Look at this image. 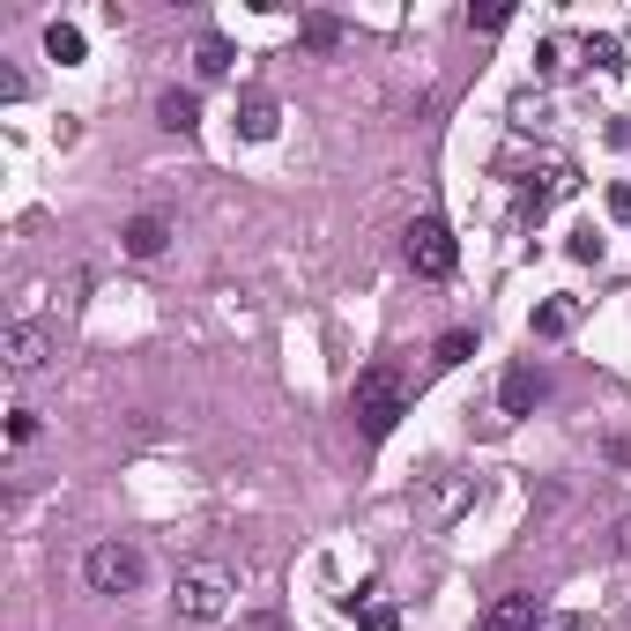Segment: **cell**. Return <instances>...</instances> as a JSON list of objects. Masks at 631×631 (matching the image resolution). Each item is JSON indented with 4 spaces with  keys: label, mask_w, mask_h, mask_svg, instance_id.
<instances>
[{
    "label": "cell",
    "mask_w": 631,
    "mask_h": 631,
    "mask_svg": "<svg viewBox=\"0 0 631 631\" xmlns=\"http://www.w3.org/2000/svg\"><path fill=\"white\" fill-rule=\"evenodd\" d=\"M194 68L208 74V82H216V74H231V45H223V38H201V45H194Z\"/></svg>",
    "instance_id": "9a60e30c"
},
{
    "label": "cell",
    "mask_w": 631,
    "mask_h": 631,
    "mask_svg": "<svg viewBox=\"0 0 631 631\" xmlns=\"http://www.w3.org/2000/svg\"><path fill=\"white\" fill-rule=\"evenodd\" d=\"M120 245L134 253V261H156V253L171 245V223H164V216H134V223L120 231Z\"/></svg>",
    "instance_id": "ba28073f"
},
{
    "label": "cell",
    "mask_w": 631,
    "mask_h": 631,
    "mask_svg": "<svg viewBox=\"0 0 631 631\" xmlns=\"http://www.w3.org/2000/svg\"><path fill=\"white\" fill-rule=\"evenodd\" d=\"M0 357H8V372H16V379H30V372H45V357H52V335L38 327V319H16V327L0 335Z\"/></svg>",
    "instance_id": "5b68a950"
},
{
    "label": "cell",
    "mask_w": 631,
    "mask_h": 631,
    "mask_svg": "<svg viewBox=\"0 0 631 631\" xmlns=\"http://www.w3.org/2000/svg\"><path fill=\"white\" fill-rule=\"evenodd\" d=\"M572 261H602V238L594 231H572Z\"/></svg>",
    "instance_id": "ffe728a7"
},
{
    "label": "cell",
    "mask_w": 631,
    "mask_h": 631,
    "mask_svg": "<svg viewBox=\"0 0 631 631\" xmlns=\"http://www.w3.org/2000/svg\"><path fill=\"white\" fill-rule=\"evenodd\" d=\"M542 394H550V379H542V372H535V365H512L506 387H498V409H506V416H528Z\"/></svg>",
    "instance_id": "52a82bcc"
},
{
    "label": "cell",
    "mask_w": 631,
    "mask_h": 631,
    "mask_svg": "<svg viewBox=\"0 0 631 631\" xmlns=\"http://www.w3.org/2000/svg\"><path fill=\"white\" fill-rule=\"evenodd\" d=\"M45 60L74 68V60H82V30H74V23H52V30H45Z\"/></svg>",
    "instance_id": "4fadbf2b"
},
{
    "label": "cell",
    "mask_w": 631,
    "mask_h": 631,
    "mask_svg": "<svg viewBox=\"0 0 631 631\" xmlns=\"http://www.w3.org/2000/svg\"><path fill=\"white\" fill-rule=\"evenodd\" d=\"M297 45H305V52H335L342 45V23H335V16H305V23H297Z\"/></svg>",
    "instance_id": "8fae6325"
},
{
    "label": "cell",
    "mask_w": 631,
    "mask_h": 631,
    "mask_svg": "<svg viewBox=\"0 0 631 631\" xmlns=\"http://www.w3.org/2000/svg\"><path fill=\"white\" fill-rule=\"evenodd\" d=\"M609 216H617V223L631 216V186H609Z\"/></svg>",
    "instance_id": "44dd1931"
},
{
    "label": "cell",
    "mask_w": 631,
    "mask_h": 631,
    "mask_svg": "<svg viewBox=\"0 0 631 631\" xmlns=\"http://www.w3.org/2000/svg\"><path fill=\"white\" fill-rule=\"evenodd\" d=\"M275 126H283V104L275 98H245L238 104V134L245 142H275Z\"/></svg>",
    "instance_id": "9c48e42d"
},
{
    "label": "cell",
    "mask_w": 631,
    "mask_h": 631,
    "mask_svg": "<svg viewBox=\"0 0 631 631\" xmlns=\"http://www.w3.org/2000/svg\"><path fill=\"white\" fill-rule=\"evenodd\" d=\"M349 416H357V431L365 438H387L401 416H409V387H401V372L372 365L357 372V387H349Z\"/></svg>",
    "instance_id": "6da1fadb"
},
{
    "label": "cell",
    "mask_w": 631,
    "mask_h": 631,
    "mask_svg": "<svg viewBox=\"0 0 631 631\" xmlns=\"http://www.w3.org/2000/svg\"><path fill=\"white\" fill-rule=\"evenodd\" d=\"M476 631H542V602H535V594H498V602L476 617Z\"/></svg>",
    "instance_id": "8992f818"
},
{
    "label": "cell",
    "mask_w": 631,
    "mask_h": 631,
    "mask_svg": "<svg viewBox=\"0 0 631 631\" xmlns=\"http://www.w3.org/2000/svg\"><path fill=\"white\" fill-rule=\"evenodd\" d=\"M357 631H401V617H394V609H365V617H357Z\"/></svg>",
    "instance_id": "d6986e66"
},
{
    "label": "cell",
    "mask_w": 631,
    "mask_h": 631,
    "mask_svg": "<svg viewBox=\"0 0 631 631\" xmlns=\"http://www.w3.org/2000/svg\"><path fill=\"white\" fill-rule=\"evenodd\" d=\"M572 319H580V305H572V297H558V305H535V335H572Z\"/></svg>",
    "instance_id": "5bb4252c"
},
{
    "label": "cell",
    "mask_w": 631,
    "mask_h": 631,
    "mask_svg": "<svg viewBox=\"0 0 631 631\" xmlns=\"http://www.w3.org/2000/svg\"><path fill=\"white\" fill-rule=\"evenodd\" d=\"M617 558H631V520H617Z\"/></svg>",
    "instance_id": "7402d4cb"
},
{
    "label": "cell",
    "mask_w": 631,
    "mask_h": 631,
    "mask_svg": "<svg viewBox=\"0 0 631 631\" xmlns=\"http://www.w3.org/2000/svg\"><path fill=\"white\" fill-rule=\"evenodd\" d=\"M512 8H468V30H506Z\"/></svg>",
    "instance_id": "ac0fdd59"
},
{
    "label": "cell",
    "mask_w": 631,
    "mask_h": 631,
    "mask_svg": "<svg viewBox=\"0 0 631 631\" xmlns=\"http://www.w3.org/2000/svg\"><path fill=\"white\" fill-rule=\"evenodd\" d=\"M587 60H594V68H617V60H624V38H594Z\"/></svg>",
    "instance_id": "e0dca14e"
},
{
    "label": "cell",
    "mask_w": 631,
    "mask_h": 631,
    "mask_svg": "<svg viewBox=\"0 0 631 631\" xmlns=\"http://www.w3.org/2000/svg\"><path fill=\"white\" fill-rule=\"evenodd\" d=\"M179 609H186L194 624H216L223 609H231V572H223V564H186V572H179Z\"/></svg>",
    "instance_id": "277c9868"
},
{
    "label": "cell",
    "mask_w": 631,
    "mask_h": 631,
    "mask_svg": "<svg viewBox=\"0 0 631 631\" xmlns=\"http://www.w3.org/2000/svg\"><path fill=\"white\" fill-rule=\"evenodd\" d=\"M156 120H164L171 134H194L201 126V98L194 90H164V98H156Z\"/></svg>",
    "instance_id": "30bf717a"
},
{
    "label": "cell",
    "mask_w": 631,
    "mask_h": 631,
    "mask_svg": "<svg viewBox=\"0 0 631 631\" xmlns=\"http://www.w3.org/2000/svg\"><path fill=\"white\" fill-rule=\"evenodd\" d=\"M401 253H409V267L424 275V283H446V275H454V261H461V245H454V231H446L438 216H416L409 238H401Z\"/></svg>",
    "instance_id": "3957f363"
},
{
    "label": "cell",
    "mask_w": 631,
    "mask_h": 631,
    "mask_svg": "<svg viewBox=\"0 0 631 631\" xmlns=\"http://www.w3.org/2000/svg\"><path fill=\"white\" fill-rule=\"evenodd\" d=\"M38 438V409H8V446H30Z\"/></svg>",
    "instance_id": "2e32d148"
},
{
    "label": "cell",
    "mask_w": 631,
    "mask_h": 631,
    "mask_svg": "<svg viewBox=\"0 0 631 631\" xmlns=\"http://www.w3.org/2000/svg\"><path fill=\"white\" fill-rule=\"evenodd\" d=\"M468 357H476V335H468V327H454V335H438V349H431V365H438V372L468 365Z\"/></svg>",
    "instance_id": "7c38bea8"
},
{
    "label": "cell",
    "mask_w": 631,
    "mask_h": 631,
    "mask_svg": "<svg viewBox=\"0 0 631 631\" xmlns=\"http://www.w3.org/2000/svg\"><path fill=\"white\" fill-rule=\"evenodd\" d=\"M82 580H90V594H142V580H149V558L134 550V542H98L90 558H82Z\"/></svg>",
    "instance_id": "7a4b0ae2"
}]
</instances>
